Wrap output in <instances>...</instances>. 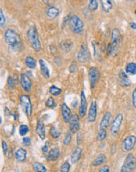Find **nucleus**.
I'll use <instances>...</instances> for the list:
<instances>
[{"mask_svg": "<svg viewBox=\"0 0 136 172\" xmlns=\"http://www.w3.org/2000/svg\"><path fill=\"white\" fill-rule=\"evenodd\" d=\"M5 43L9 46V50H17L21 45V39L16 30L13 29H6L4 34Z\"/></svg>", "mask_w": 136, "mask_h": 172, "instance_id": "obj_1", "label": "nucleus"}, {"mask_svg": "<svg viewBox=\"0 0 136 172\" xmlns=\"http://www.w3.org/2000/svg\"><path fill=\"white\" fill-rule=\"evenodd\" d=\"M120 42H121V34L120 30L117 28H113L111 33V42L107 47V53L109 56H116L118 52Z\"/></svg>", "mask_w": 136, "mask_h": 172, "instance_id": "obj_2", "label": "nucleus"}, {"mask_svg": "<svg viewBox=\"0 0 136 172\" xmlns=\"http://www.w3.org/2000/svg\"><path fill=\"white\" fill-rule=\"evenodd\" d=\"M27 39L30 42V45L34 48V50L36 52H40L41 50V43L39 39V36H38V30L34 26H32L29 28L27 31Z\"/></svg>", "mask_w": 136, "mask_h": 172, "instance_id": "obj_3", "label": "nucleus"}, {"mask_svg": "<svg viewBox=\"0 0 136 172\" xmlns=\"http://www.w3.org/2000/svg\"><path fill=\"white\" fill-rule=\"evenodd\" d=\"M68 26L70 30L74 34H80L84 31V22L77 15H73L70 17Z\"/></svg>", "mask_w": 136, "mask_h": 172, "instance_id": "obj_4", "label": "nucleus"}, {"mask_svg": "<svg viewBox=\"0 0 136 172\" xmlns=\"http://www.w3.org/2000/svg\"><path fill=\"white\" fill-rule=\"evenodd\" d=\"M136 169V157L132 153H128L126 156L123 165L121 166V172H132Z\"/></svg>", "mask_w": 136, "mask_h": 172, "instance_id": "obj_5", "label": "nucleus"}, {"mask_svg": "<svg viewBox=\"0 0 136 172\" xmlns=\"http://www.w3.org/2000/svg\"><path fill=\"white\" fill-rule=\"evenodd\" d=\"M20 101L23 111L27 117H30L32 115V103L30 98L27 95H22L20 97Z\"/></svg>", "mask_w": 136, "mask_h": 172, "instance_id": "obj_6", "label": "nucleus"}, {"mask_svg": "<svg viewBox=\"0 0 136 172\" xmlns=\"http://www.w3.org/2000/svg\"><path fill=\"white\" fill-rule=\"evenodd\" d=\"M123 120V113H120L116 115V117L113 119L110 127V134L113 136H116L118 133L120 132V127H121L122 123Z\"/></svg>", "mask_w": 136, "mask_h": 172, "instance_id": "obj_7", "label": "nucleus"}, {"mask_svg": "<svg viewBox=\"0 0 136 172\" xmlns=\"http://www.w3.org/2000/svg\"><path fill=\"white\" fill-rule=\"evenodd\" d=\"M136 144V136L131 134L127 135L124 139L122 141L121 143V149L123 152H131L134 147L135 146Z\"/></svg>", "mask_w": 136, "mask_h": 172, "instance_id": "obj_8", "label": "nucleus"}, {"mask_svg": "<svg viewBox=\"0 0 136 172\" xmlns=\"http://www.w3.org/2000/svg\"><path fill=\"white\" fill-rule=\"evenodd\" d=\"M100 71L97 67L92 66L88 70V80L91 88H95V85L100 79Z\"/></svg>", "mask_w": 136, "mask_h": 172, "instance_id": "obj_9", "label": "nucleus"}, {"mask_svg": "<svg viewBox=\"0 0 136 172\" xmlns=\"http://www.w3.org/2000/svg\"><path fill=\"white\" fill-rule=\"evenodd\" d=\"M69 131L72 134H75L79 131L81 128V122H80V116L77 113H74L71 116L69 120Z\"/></svg>", "mask_w": 136, "mask_h": 172, "instance_id": "obj_10", "label": "nucleus"}, {"mask_svg": "<svg viewBox=\"0 0 136 172\" xmlns=\"http://www.w3.org/2000/svg\"><path fill=\"white\" fill-rule=\"evenodd\" d=\"M87 108H88V100L85 96L84 91H81V102L78 109V115L81 118H84L87 113Z\"/></svg>", "mask_w": 136, "mask_h": 172, "instance_id": "obj_11", "label": "nucleus"}, {"mask_svg": "<svg viewBox=\"0 0 136 172\" xmlns=\"http://www.w3.org/2000/svg\"><path fill=\"white\" fill-rule=\"evenodd\" d=\"M90 59V52L88 48L84 45H82L80 48V50L77 52V60L81 63H85Z\"/></svg>", "mask_w": 136, "mask_h": 172, "instance_id": "obj_12", "label": "nucleus"}, {"mask_svg": "<svg viewBox=\"0 0 136 172\" xmlns=\"http://www.w3.org/2000/svg\"><path fill=\"white\" fill-rule=\"evenodd\" d=\"M20 84L23 90L27 92H30L32 89V81L30 77L24 73L20 74Z\"/></svg>", "mask_w": 136, "mask_h": 172, "instance_id": "obj_13", "label": "nucleus"}, {"mask_svg": "<svg viewBox=\"0 0 136 172\" xmlns=\"http://www.w3.org/2000/svg\"><path fill=\"white\" fill-rule=\"evenodd\" d=\"M97 118V103L96 101H91L89 109H88V120L90 123H94Z\"/></svg>", "mask_w": 136, "mask_h": 172, "instance_id": "obj_14", "label": "nucleus"}, {"mask_svg": "<svg viewBox=\"0 0 136 172\" xmlns=\"http://www.w3.org/2000/svg\"><path fill=\"white\" fill-rule=\"evenodd\" d=\"M117 83L120 86L125 87V88L131 86V81H130L128 76L127 75V73L123 71V70H120V73H119L118 77H117Z\"/></svg>", "mask_w": 136, "mask_h": 172, "instance_id": "obj_15", "label": "nucleus"}, {"mask_svg": "<svg viewBox=\"0 0 136 172\" xmlns=\"http://www.w3.org/2000/svg\"><path fill=\"white\" fill-rule=\"evenodd\" d=\"M82 155V149L80 146H76L70 154V162L72 164H76L80 161Z\"/></svg>", "mask_w": 136, "mask_h": 172, "instance_id": "obj_16", "label": "nucleus"}, {"mask_svg": "<svg viewBox=\"0 0 136 172\" xmlns=\"http://www.w3.org/2000/svg\"><path fill=\"white\" fill-rule=\"evenodd\" d=\"M60 109H61V114H62V117H63V122L66 123V124H67L72 116L71 110H70V107H69L66 103L61 104Z\"/></svg>", "mask_w": 136, "mask_h": 172, "instance_id": "obj_17", "label": "nucleus"}, {"mask_svg": "<svg viewBox=\"0 0 136 172\" xmlns=\"http://www.w3.org/2000/svg\"><path fill=\"white\" fill-rule=\"evenodd\" d=\"M36 134H38L39 138L41 140H44L46 136V132H45V124L43 123L42 120L41 119H38L36 124V128H35Z\"/></svg>", "mask_w": 136, "mask_h": 172, "instance_id": "obj_18", "label": "nucleus"}, {"mask_svg": "<svg viewBox=\"0 0 136 172\" xmlns=\"http://www.w3.org/2000/svg\"><path fill=\"white\" fill-rule=\"evenodd\" d=\"M112 118H113V115L109 111L106 112V113L104 114L103 117L102 118L99 124V127L101 129H106L110 124L111 121H112Z\"/></svg>", "mask_w": 136, "mask_h": 172, "instance_id": "obj_19", "label": "nucleus"}, {"mask_svg": "<svg viewBox=\"0 0 136 172\" xmlns=\"http://www.w3.org/2000/svg\"><path fill=\"white\" fill-rule=\"evenodd\" d=\"M27 150L23 148H19L14 152V156L19 163H23L27 159Z\"/></svg>", "mask_w": 136, "mask_h": 172, "instance_id": "obj_20", "label": "nucleus"}, {"mask_svg": "<svg viewBox=\"0 0 136 172\" xmlns=\"http://www.w3.org/2000/svg\"><path fill=\"white\" fill-rule=\"evenodd\" d=\"M59 156H60V149L59 148H53L48 152L47 159L50 161H55L59 159Z\"/></svg>", "mask_w": 136, "mask_h": 172, "instance_id": "obj_21", "label": "nucleus"}, {"mask_svg": "<svg viewBox=\"0 0 136 172\" xmlns=\"http://www.w3.org/2000/svg\"><path fill=\"white\" fill-rule=\"evenodd\" d=\"M39 65H40V70H41V73L43 75V77L45 79H48L50 77V71L49 69L48 68V66L45 64V61L43 59H39Z\"/></svg>", "mask_w": 136, "mask_h": 172, "instance_id": "obj_22", "label": "nucleus"}, {"mask_svg": "<svg viewBox=\"0 0 136 172\" xmlns=\"http://www.w3.org/2000/svg\"><path fill=\"white\" fill-rule=\"evenodd\" d=\"M101 5L105 13H109L113 9V2L112 0H100Z\"/></svg>", "mask_w": 136, "mask_h": 172, "instance_id": "obj_23", "label": "nucleus"}, {"mask_svg": "<svg viewBox=\"0 0 136 172\" xmlns=\"http://www.w3.org/2000/svg\"><path fill=\"white\" fill-rule=\"evenodd\" d=\"M106 158L105 154H102V153L98 154V156L94 159V160L92 161V163H91V165H92L93 167H98V166L103 164V163L106 162Z\"/></svg>", "mask_w": 136, "mask_h": 172, "instance_id": "obj_24", "label": "nucleus"}, {"mask_svg": "<svg viewBox=\"0 0 136 172\" xmlns=\"http://www.w3.org/2000/svg\"><path fill=\"white\" fill-rule=\"evenodd\" d=\"M46 14L48 16V17H49L50 19H55V17H57L59 14V11L55 6H50L48 7L46 10Z\"/></svg>", "mask_w": 136, "mask_h": 172, "instance_id": "obj_25", "label": "nucleus"}, {"mask_svg": "<svg viewBox=\"0 0 136 172\" xmlns=\"http://www.w3.org/2000/svg\"><path fill=\"white\" fill-rule=\"evenodd\" d=\"M72 45H73V43L70 40H64L60 43V48L63 52H68L71 49Z\"/></svg>", "mask_w": 136, "mask_h": 172, "instance_id": "obj_26", "label": "nucleus"}, {"mask_svg": "<svg viewBox=\"0 0 136 172\" xmlns=\"http://www.w3.org/2000/svg\"><path fill=\"white\" fill-rule=\"evenodd\" d=\"M125 72L131 75H135L136 74V63L131 62L128 63L125 66Z\"/></svg>", "mask_w": 136, "mask_h": 172, "instance_id": "obj_27", "label": "nucleus"}, {"mask_svg": "<svg viewBox=\"0 0 136 172\" xmlns=\"http://www.w3.org/2000/svg\"><path fill=\"white\" fill-rule=\"evenodd\" d=\"M32 168L36 172H47L46 167L39 162H34L32 164Z\"/></svg>", "mask_w": 136, "mask_h": 172, "instance_id": "obj_28", "label": "nucleus"}, {"mask_svg": "<svg viewBox=\"0 0 136 172\" xmlns=\"http://www.w3.org/2000/svg\"><path fill=\"white\" fill-rule=\"evenodd\" d=\"M25 64L28 68L34 69L36 67V61L32 56H27L25 58Z\"/></svg>", "mask_w": 136, "mask_h": 172, "instance_id": "obj_29", "label": "nucleus"}, {"mask_svg": "<svg viewBox=\"0 0 136 172\" xmlns=\"http://www.w3.org/2000/svg\"><path fill=\"white\" fill-rule=\"evenodd\" d=\"M107 137V131L106 129H101L98 131V134L96 136V140L98 142H102L103 140L106 139V138Z\"/></svg>", "mask_w": 136, "mask_h": 172, "instance_id": "obj_30", "label": "nucleus"}, {"mask_svg": "<svg viewBox=\"0 0 136 172\" xmlns=\"http://www.w3.org/2000/svg\"><path fill=\"white\" fill-rule=\"evenodd\" d=\"M49 133H50L51 137H52V138H54V139H57V138H59V136H60V132L59 131L57 127H55L54 125L51 126Z\"/></svg>", "mask_w": 136, "mask_h": 172, "instance_id": "obj_31", "label": "nucleus"}, {"mask_svg": "<svg viewBox=\"0 0 136 172\" xmlns=\"http://www.w3.org/2000/svg\"><path fill=\"white\" fill-rule=\"evenodd\" d=\"M49 93L53 96H59L61 93H62V89L58 88L57 86L52 85L49 88Z\"/></svg>", "mask_w": 136, "mask_h": 172, "instance_id": "obj_32", "label": "nucleus"}, {"mask_svg": "<svg viewBox=\"0 0 136 172\" xmlns=\"http://www.w3.org/2000/svg\"><path fill=\"white\" fill-rule=\"evenodd\" d=\"M6 24H7L6 18H5V15H4L3 10L2 9V8L0 7V27L2 29L5 28Z\"/></svg>", "mask_w": 136, "mask_h": 172, "instance_id": "obj_33", "label": "nucleus"}, {"mask_svg": "<svg viewBox=\"0 0 136 172\" xmlns=\"http://www.w3.org/2000/svg\"><path fill=\"white\" fill-rule=\"evenodd\" d=\"M56 102H55V99H54L53 97H48L47 100L45 101V106L48 108H50V109H54V108L56 107Z\"/></svg>", "mask_w": 136, "mask_h": 172, "instance_id": "obj_34", "label": "nucleus"}, {"mask_svg": "<svg viewBox=\"0 0 136 172\" xmlns=\"http://www.w3.org/2000/svg\"><path fill=\"white\" fill-rule=\"evenodd\" d=\"M29 131V127L27 124H21L19 127V134L21 136H25L26 134L28 133Z\"/></svg>", "mask_w": 136, "mask_h": 172, "instance_id": "obj_35", "label": "nucleus"}, {"mask_svg": "<svg viewBox=\"0 0 136 172\" xmlns=\"http://www.w3.org/2000/svg\"><path fill=\"white\" fill-rule=\"evenodd\" d=\"M72 141V133H70V131H68L65 134L64 138H63V145L67 146L71 143Z\"/></svg>", "mask_w": 136, "mask_h": 172, "instance_id": "obj_36", "label": "nucleus"}, {"mask_svg": "<svg viewBox=\"0 0 136 172\" xmlns=\"http://www.w3.org/2000/svg\"><path fill=\"white\" fill-rule=\"evenodd\" d=\"M98 7V0H89V4H88V9L91 11L97 10Z\"/></svg>", "mask_w": 136, "mask_h": 172, "instance_id": "obj_37", "label": "nucleus"}, {"mask_svg": "<svg viewBox=\"0 0 136 172\" xmlns=\"http://www.w3.org/2000/svg\"><path fill=\"white\" fill-rule=\"evenodd\" d=\"M7 86L9 90H13L15 88V83L13 81V78L10 75L8 76L7 77Z\"/></svg>", "mask_w": 136, "mask_h": 172, "instance_id": "obj_38", "label": "nucleus"}, {"mask_svg": "<svg viewBox=\"0 0 136 172\" xmlns=\"http://www.w3.org/2000/svg\"><path fill=\"white\" fill-rule=\"evenodd\" d=\"M70 169V164L68 161H65L60 167V171L62 172H69Z\"/></svg>", "mask_w": 136, "mask_h": 172, "instance_id": "obj_39", "label": "nucleus"}, {"mask_svg": "<svg viewBox=\"0 0 136 172\" xmlns=\"http://www.w3.org/2000/svg\"><path fill=\"white\" fill-rule=\"evenodd\" d=\"M77 63H76L75 61H73V62L70 63V66H69V71H70V73H75V72H77Z\"/></svg>", "mask_w": 136, "mask_h": 172, "instance_id": "obj_40", "label": "nucleus"}, {"mask_svg": "<svg viewBox=\"0 0 136 172\" xmlns=\"http://www.w3.org/2000/svg\"><path fill=\"white\" fill-rule=\"evenodd\" d=\"M2 152H3L4 156H6L8 153V149H9V147H8L7 142L2 140Z\"/></svg>", "mask_w": 136, "mask_h": 172, "instance_id": "obj_41", "label": "nucleus"}, {"mask_svg": "<svg viewBox=\"0 0 136 172\" xmlns=\"http://www.w3.org/2000/svg\"><path fill=\"white\" fill-rule=\"evenodd\" d=\"M22 142H23V145L24 146H30V144H31V140H30L29 137L23 136V139H22Z\"/></svg>", "mask_w": 136, "mask_h": 172, "instance_id": "obj_42", "label": "nucleus"}, {"mask_svg": "<svg viewBox=\"0 0 136 172\" xmlns=\"http://www.w3.org/2000/svg\"><path fill=\"white\" fill-rule=\"evenodd\" d=\"M70 14L69 15H66V16L64 17V19H63V23H62V28H64V27L66 25H67L68 23H69V21H70Z\"/></svg>", "mask_w": 136, "mask_h": 172, "instance_id": "obj_43", "label": "nucleus"}, {"mask_svg": "<svg viewBox=\"0 0 136 172\" xmlns=\"http://www.w3.org/2000/svg\"><path fill=\"white\" fill-rule=\"evenodd\" d=\"M98 171L99 172H109L110 171V169H109V167L108 166V165L105 164V165H103V166H102V167H99V169H98Z\"/></svg>", "mask_w": 136, "mask_h": 172, "instance_id": "obj_44", "label": "nucleus"}, {"mask_svg": "<svg viewBox=\"0 0 136 172\" xmlns=\"http://www.w3.org/2000/svg\"><path fill=\"white\" fill-rule=\"evenodd\" d=\"M132 104H133V106L136 109V88L133 90L132 91Z\"/></svg>", "mask_w": 136, "mask_h": 172, "instance_id": "obj_45", "label": "nucleus"}, {"mask_svg": "<svg viewBox=\"0 0 136 172\" xmlns=\"http://www.w3.org/2000/svg\"><path fill=\"white\" fill-rule=\"evenodd\" d=\"M82 142V134L81 131H77V145H80Z\"/></svg>", "mask_w": 136, "mask_h": 172, "instance_id": "obj_46", "label": "nucleus"}, {"mask_svg": "<svg viewBox=\"0 0 136 172\" xmlns=\"http://www.w3.org/2000/svg\"><path fill=\"white\" fill-rule=\"evenodd\" d=\"M48 142H45V145H43L42 148H41V150H42V152H44V153H45V152H48Z\"/></svg>", "mask_w": 136, "mask_h": 172, "instance_id": "obj_47", "label": "nucleus"}, {"mask_svg": "<svg viewBox=\"0 0 136 172\" xmlns=\"http://www.w3.org/2000/svg\"><path fill=\"white\" fill-rule=\"evenodd\" d=\"M50 52L52 54H55L56 52V47L53 45H50Z\"/></svg>", "mask_w": 136, "mask_h": 172, "instance_id": "obj_48", "label": "nucleus"}, {"mask_svg": "<svg viewBox=\"0 0 136 172\" xmlns=\"http://www.w3.org/2000/svg\"><path fill=\"white\" fill-rule=\"evenodd\" d=\"M13 78V81H14L15 85H17V84H19V78H18V77L16 75H14Z\"/></svg>", "mask_w": 136, "mask_h": 172, "instance_id": "obj_49", "label": "nucleus"}, {"mask_svg": "<svg viewBox=\"0 0 136 172\" xmlns=\"http://www.w3.org/2000/svg\"><path fill=\"white\" fill-rule=\"evenodd\" d=\"M130 27L133 30H136V23L134 22H131L130 23Z\"/></svg>", "mask_w": 136, "mask_h": 172, "instance_id": "obj_50", "label": "nucleus"}, {"mask_svg": "<svg viewBox=\"0 0 136 172\" xmlns=\"http://www.w3.org/2000/svg\"><path fill=\"white\" fill-rule=\"evenodd\" d=\"M9 115H12V113H10V111L9 110L7 107L5 108V116H9Z\"/></svg>", "mask_w": 136, "mask_h": 172, "instance_id": "obj_51", "label": "nucleus"}, {"mask_svg": "<svg viewBox=\"0 0 136 172\" xmlns=\"http://www.w3.org/2000/svg\"><path fill=\"white\" fill-rule=\"evenodd\" d=\"M41 1H42V2H43V3L48 4V2H49V1H50V0H41Z\"/></svg>", "mask_w": 136, "mask_h": 172, "instance_id": "obj_52", "label": "nucleus"}, {"mask_svg": "<svg viewBox=\"0 0 136 172\" xmlns=\"http://www.w3.org/2000/svg\"><path fill=\"white\" fill-rule=\"evenodd\" d=\"M1 123H2V118L0 117V124H1Z\"/></svg>", "mask_w": 136, "mask_h": 172, "instance_id": "obj_53", "label": "nucleus"}, {"mask_svg": "<svg viewBox=\"0 0 136 172\" xmlns=\"http://www.w3.org/2000/svg\"><path fill=\"white\" fill-rule=\"evenodd\" d=\"M127 1H133V0H127Z\"/></svg>", "mask_w": 136, "mask_h": 172, "instance_id": "obj_54", "label": "nucleus"}]
</instances>
